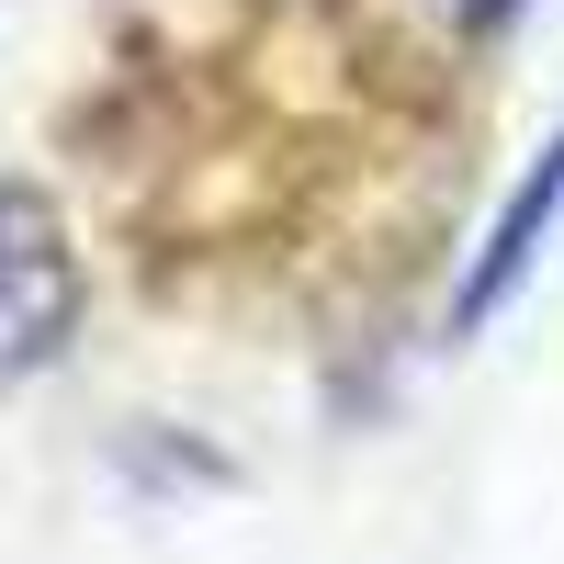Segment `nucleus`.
<instances>
[{
  "label": "nucleus",
  "instance_id": "obj_1",
  "mask_svg": "<svg viewBox=\"0 0 564 564\" xmlns=\"http://www.w3.org/2000/svg\"><path fill=\"white\" fill-rule=\"evenodd\" d=\"M79 339V249L34 181H0V384L45 372Z\"/></svg>",
  "mask_w": 564,
  "mask_h": 564
},
{
  "label": "nucleus",
  "instance_id": "obj_2",
  "mask_svg": "<svg viewBox=\"0 0 564 564\" xmlns=\"http://www.w3.org/2000/svg\"><path fill=\"white\" fill-rule=\"evenodd\" d=\"M553 215H564V135L531 159V181L497 204V226H486V249H475V271H463V294H452V327L475 339V327L520 294V282L542 271V238H553Z\"/></svg>",
  "mask_w": 564,
  "mask_h": 564
},
{
  "label": "nucleus",
  "instance_id": "obj_3",
  "mask_svg": "<svg viewBox=\"0 0 564 564\" xmlns=\"http://www.w3.org/2000/svg\"><path fill=\"white\" fill-rule=\"evenodd\" d=\"M531 12V0H463V23H475V34H497V23H520Z\"/></svg>",
  "mask_w": 564,
  "mask_h": 564
}]
</instances>
